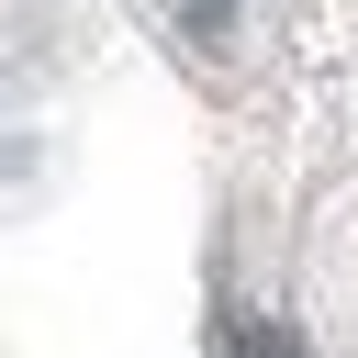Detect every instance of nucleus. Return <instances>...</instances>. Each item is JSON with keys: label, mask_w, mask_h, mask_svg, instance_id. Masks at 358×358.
Listing matches in <instances>:
<instances>
[{"label": "nucleus", "mask_w": 358, "mask_h": 358, "mask_svg": "<svg viewBox=\"0 0 358 358\" xmlns=\"http://www.w3.org/2000/svg\"><path fill=\"white\" fill-rule=\"evenodd\" d=\"M179 22H190L201 45H224V34H235V0H179Z\"/></svg>", "instance_id": "nucleus-2"}, {"label": "nucleus", "mask_w": 358, "mask_h": 358, "mask_svg": "<svg viewBox=\"0 0 358 358\" xmlns=\"http://www.w3.org/2000/svg\"><path fill=\"white\" fill-rule=\"evenodd\" d=\"M224 358H302V336L268 313H224Z\"/></svg>", "instance_id": "nucleus-1"}]
</instances>
